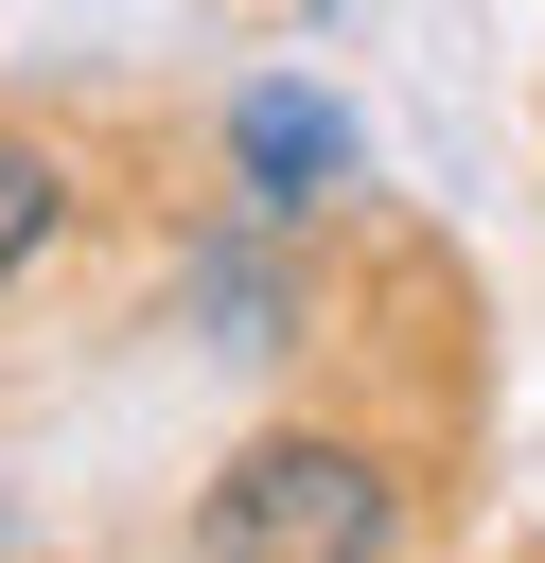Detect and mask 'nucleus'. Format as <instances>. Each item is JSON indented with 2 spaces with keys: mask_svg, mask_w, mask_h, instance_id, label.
Segmentation results:
<instances>
[{
  "mask_svg": "<svg viewBox=\"0 0 545 563\" xmlns=\"http://www.w3.org/2000/svg\"><path fill=\"white\" fill-rule=\"evenodd\" d=\"M193 563H387V457L369 440H246L193 493Z\"/></svg>",
  "mask_w": 545,
  "mask_h": 563,
  "instance_id": "obj_1",
  "label": "nucleus"
},
{
  "mask_svg": "<svg viewBox=\"0 0 545 563\" xmlns=\"http://www.w3.org/2000/svg\"><path fill=\"white\" fill-rule=\"evenodd\" d=\"M229 158H246L264 211H316V194L352 176V123H334L316 88H246V106H229Z\"/></svg>",
  "mask_w": 545,
  "mask_h": 563,
  "instance_id": "obj_2",
  "label": "nucleus"
},
{
  "mask_svg": "<svg viewBox=\"0 0 545 563\" xmlns=\"http://www.w3.org/2000/svg\"><path fill=\"white\" fill-rule=\"evenodd\" d=\"M53 229H70V176H53L35 141H0V282H18V264H35Z\"/></svg>",
  "mask_w": 545,
  "mask_h": 563,
  "instance_id": "obj_3",
  "label": "nucleus"
},
{
  "mask_svg": "<svg viewBox=\"0 0 545 563\" xmlns=\"http://www.w3.org/2000/svg\"><path fill=\"white\" fill-rule=\"evenodd\" d=\"M0 545H18V510H0Z\"/></svg>",
  "mask_w": 545,
  "mask_h": 563,
  "instance_id": "obj_4",
  "label": "nucleus"
}]
</instances>
